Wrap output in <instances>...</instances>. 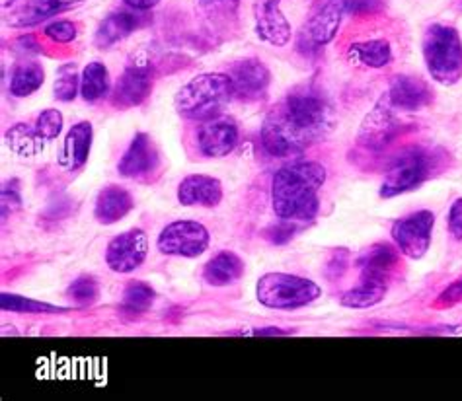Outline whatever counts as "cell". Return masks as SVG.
<instances>
[{
	"instance_id": "obj_2",
	"label": "cell",
	"mask_w": 462,
	"mask_h": 401,
	"mask_svg": "<svg viewBox=\"0 0 462 401\" xmlns=\"http://www.w3.org/2000/svg\"><path fill=\"white\" fill-rule=\"evenodd\" d=\"M326 168L319 162H293L277 169L272 179V206L279 221L310 223L319 214V193Z\"/></svg>"
},
{
	"instance_id": "obj_13",
	"label": "cell",
	"mask_w": 462,
	"mask_h": 401,
	"mask_svg": "<svg viewBox=\"0 0 462 401\" xmlns=\"http://www.w3.org/2000/svg\"><path fill=\"white\" fill-rule=\"evenodd\" d=\"M158 166H161V152H158L154 141L147 132H137L121 156L117 172L129 179L147 181Z\"/></svg>"
},
{
	"instance_id": "obj_36",
	"label": "cell",
	"mask_w": 462,
	"mask_h": 401,
	"mask_svg": "<svg viewBox=\"0 0 462 401\" xmlns=\"http://www.w3.org/2000/svg\"><path fill=\"white\" fill-rule=\"evenodd\" d=\"M77 26L69 20H57L51 22L50 26H45L43 35L47 40H51L53 43H70L77 38Z\"/></svg>"
},
{
	"instance_id": "obj_24",
	"label": "cell",
	"mask_w": 462,
	"mask_h": 401,
	"mask_svg": "<svg viewBox=\"0 0 462 401\" xmlns=\"http://www.w3.org/2000/svg\"><path fill=\"white\" fill-rule=\"evenodd\" d=\"M245 275V261L233 251H218L207 261L203 269V278L211 287H228L236 283Z\"/></svg>"
},
{
	"instance_id": "obj_21",
	"label": "cell",
	"mask_w": 462,
	"mask_h": 401,
	"mask_svg": "<svg viewBox=\"0 0 462 401\" xmlns=\"http://www.w3.org/2000/svg\"><path fill=\"white\" fill-rule=\"evenodd\" d=\"M386 98L394 109H402V112H420V109L431 104L433 96L431 88L421 78L402 75L391 82Z\"/></svg>"
},
{
	"instance_id": "obj_29",
	"label": "cell",
	"mask_w": 462,
	"mask_h": 401,
	"mask_svg": "<svg viewBox=\"0 0 462 401\" xmlns=\"http://www.w3.org/2000/svg\"><path fill=\"white\" fill-rule=\"evenodd\" d=\"M6 144L12 152L20 156H33L43 149V141L38 137L33 125L28 123H16L12 129L6 131Z\"/></svg>"
},
{
	"instance_id": "obj_6",
	"label": "cell",
	"mask_w": 462,
	"mask_h": 401,
	"mask_svg": "<svg viewBox=\"0 0 462 401\" xmlns=\"http://www.w3.org/2000/svg\"><path fill=\"white\" fill-rule=\"evenodd\" d=\"M430 154L420 149H406L400 152L381 186V197L391 199L396 196H402L406 191L416 189L421 181L430 176Z\"/></svg>"
},
{
	"instance_id": "obj_25",
	"label": "cell",
	"mask_w": 462,
	"mask_h": 401,
	"mask_svg": "<svg viewBox=\"0 0 462 401\" xmlns=\"http://www.w3.org/2000/svg\"><path fill=\"white\" fill-rule=\"evenodd\" d=\"M45 82V70L35 60H20L10 72L8 92L14 98H28L33 92L42 88Z\"/></svg>"
},
{
	"instance_id": "obj_12",
	"label": "cell",
	"mask_w": 462,
	"mask_h": 401,
	"mask_svg": "<svg viewBox=\"0 0 462 401\" xmlns=\"http://www.w3.org/2000/svg\"><path fill=\"white\" fill-rule=\"evenodd\" d=\"M149 253V238L141 228L112 238L106 248V263L109 269L119 275L133 273L144 263Z\"/></svg>"
},
{
	"instance_id": "obj_17",
	"label": "cell",
	"mask_w": 462,
	"mask_h": 401,
	"mask_svg": "<svg viewBox=\"0 0 462 401\" xmlns=\"http://www.w3.org/2000/svg\"><path fill=\"white\" fill-rule=\"evenodd\" d=\"M238 144V125L230 117H215L205 121L198 132V147L207 158L228 156Z\"/></svg>"
},
{
	"instance_id": "obj_19",
	"label": "cell",
	"mask_w": 462,
	"mask_h": 401,
	"mask_svg": "<svg viewBox=\"0 0 462 401\" xmlns=\"http://www.w3.org/2000/svg\"><path fill=\"white\" fill-rule=\"evenodd\" d=\"M400 261V250L394 248L388 242L374 244L369 250H365L357 258V267L361 271V278H369V281L379 283H391L393 273Z\"/></svg>"
},
{
	"instance_id": "obj_38",
	"label": "cell",
	"mask_w": 462,
	"mask_h": 401,
	"mask_svg": "<svg viewBox=\"0 0 462 401\" xmlns=\"http://www.w3.org/2000/svg\"><path fill=\"white\" fill-rule=\"evenodd\" d=\"M22 206V189L18 179H10L3 187V218H8Z\"/></svg>"
},
{
	"instance_id": "obj_40",
	"label": "cell",
	"mask_w": 462,
	"mask_h": 401,
	"mask_svg": "<svg viewBox=\"0 0 462 401\" xmlns=\"http://www.w3.org/2000/svg\"><path fill=\"white\" fill-rule=\"evenodd\" d=\"M347 263H349V253L346 250H336L332 260L326 265V275L330 278H339L347 269Z\"/></svg>"
},
{
	"instance_id": "obj_23",
	"label": "cell",
	"mask_w": 462,
	"mask_h": 401,
	"mask_svg": "<svg viewBox=\"0 0 462 401\" xmlns=\"http://www.w3.org/2000/svg\"><path fill=\"white\" fill-rule=\"evenodd\" d=\"M133 206L135 201L125 187L107 186L96 197L94 216L100 224H116L133 211Z\"/></svg>"
},
{
	"instance_id": "obj_28",
	"label": "cell",
	"mask_w": 462,
	"mask_h": 401,
	"mask_svg": "<svg viewBox=\"0 0 462 401\" xmlns=\"http://www.w3.org/2000/svg\"><path fill=\"white\" fill-rule=\"evenodd\" d=\"M388 290L386 283L369 281V278H361L356 288L347 290V293L339 300V304L346 308H373L376 304L384 300Z\"/></svg>"
},
{
	"instance_id": "obj_16",
	"label": "cell",
	"mask_w": 462,
	"mask_h": 401,
	"mask_svg": "<svg viewBox=\"0 0 462 401\" xmlns=\"http://www.w3.org/2000/svg\"><path fill=\"white\" fill-rule=\"evenodd\" d=\"M283 0H254V22L256 33L273 47H285L291 41V23L287 22L283 10Z\"/></svg>"
},
{
	"instance_id": "obj_22",
	"label": "cell",
	"mask_w": 462,
	"mask_h": 401,
	"mask_svg": "<svg viewBox=\"0 0 462 401\" xmlns=\"http://www.w3.org/2000/svg\"><path fill=\"white\" fill-rule=\"evenodd\" d=\"M92 137L94 131L88 121H80V123L72 125L65 137L63 150H60V166L69 169V172H77V169L87 164L92 149Z\"/></svg>"
},
{
	"instance_id": "obj_4",
	"label": "cell",
	"mask_w": 462,
	"mask_h": 401,
	"mask_svg": "<svg viewBox=\"0 0 462 401\" xmlns=\"http://www.w3.org/2000/svg\"><path fill=\"white\" fill-rule=\"evenodd\" d=\"M423 59L431 78L453 87L462 78V40L455 28L433 23L423 33Z\"/></svg>"
},
{
	"instance_id": "obj_43",
	"label": "cell",
	"mask_w": 462,
	"mask_h": 401,
	"mask_svg": "<svg viewBox=\"0 0 462 401\" xmlns=\"http://www.w3.org/2000/svg\"><path fill=\"white\" fill-rule=\"evenodd\" d=\"M14 50L22 55H30V53H40V45L35 41L33 35H22L14 41Z\"/></svg>"
},
{
	"instance_id": "obj_7",
	"label": "cell",
	"mask_w": 462,
	"mask_h": 401,
	"mask_svg": "<svg viewBox=\"0 0 462 401\" xmlns=\"http://www.w3.org/2000/svg\"><path fill=\"white\" fill-rule=\"evenodd\" d=\"M209 230L198 221H174L158 234L156 248L164 255L176 258H199L209 248Z\"/></svg>"
},
{
	"instance_id": "obj_15",
	"label": "cell",
	"mask_w": 462,
	"mask_h": 401,
	"mask_svg": "<svg viewBox=\"0 0 462 401\" xmlns=\"http://www.w3.org/2000/svg\"><path fill=\"white\" fill-rule=\"evenodd\" d=\"M393 109L394 107L391 105V102H388V98L384 96V98H381L379 104L371 109V114L365 117L361 131H359V137H357L359 144H363L365 149L379 152L394 141L400 125H398Z\"/></svg>"
},
{
	"instance_id": "obj_39",
	"label": "cell",
	"mask_w": 462,
	"mask_h": 401,
	"mask_svg": "<svg viewBox=\"0 0 462 401\" xmlns=\"http://www.w3.org/2000/svg\"><path fill=\"white\" fill-rule=\"evenodd\" d=\"M297 232V223H289V221H279L277 224H272L270 228L263 230L265 240H270L272 244L282 246L287 244V242L295 236Z\"/></svg>"
},
{
	"instance_id": "obj_42",
	"label": "cell",
	"mask_w": 462,
	"mask_h": 401,
	"mask_svg": "<svg viewBox=\"0 0 462 401\" xmlns=\"http://www.w3.org/2000/svg\"><path fill=\"white\" fill-rule=\"evenodd\" d=\"M457 302H462V278L443 290L439 298H437V304H441V306H453Z\"/></svg>"
},
{
	"instance_id": "obj_14",
	"label": "cell",
	"mask_w": 462,
	"mask_h": 401,
	"mask_svg": "<svg viewBox=\"0 0 462 401\" xmlns=\"http://www.w3.org/2000/svg\"><path fill=\"white\" fill-rule=\"evenodd\" d=\"M228 78L233 82L235 98L242 102L262 100L270 88L272 75L260 59H242L228 68Z\"/></svg>"
},
{
	"instance_id": "obj_34",
	"label": "cell",
	"mask_w": 462,
	"mask_h": 401,
	"mask_svg": "<svg viewBox=\"0 0 462 401\" xmlns=\"http://www.w3.org/2000/svg\"><path fill=\"white\" fill-rule=\"evenodd\" d=\"M33 129L43 142L55 141L60 135V131H63V114L59 109H45L35 119Z\"/></svg>"
},
{
	"instance_id": "obj_44",
	"label": "cell",
	"mask_w": 462,
	"mask_h": 401,
	"mask_svg": "<svg viewBox=\"0 0 462 401\" xmlns=\"http://www.w3.org/2000/svg\"><path fill=\"white\" fill-rule=\"evenodd\" d=\"M124 3L133 8V10H141V12H147L151 8H154L156 5H161V0H124Z\"/></svg>"
},
{
	"instance_id": "obj_46",
	"label": "cell",
	"mask_w": 462,
	"mask_h": 401,
	"mask_svg": "<svg viewBox=\"0 0 462 401\" xmlns=\"http://www.w3.org/2000/svg\"><path fill=\"white\" fill-rule=\"evenodd\" d=\"M458 8L462 10V0H458Z\"/></svg>"
},
{
	"instance_id": "obj_26",
	"label": "cell",
	"mask_w": 462,
	"mask_h": 401,
	"mask_svg": "<svg viewBox=\"0 0 462 401\" xmlns=\"http://www.w3.org/2000/svg\"><path fill=\"white\" fill-rule=\"evenodd\" d=\"M347 57L367 68H383L393 60V47L384 40H369L351 45Z\"/></svg>"
},
{
	"instance_id": "obj_11",
	"label": "cell",
	"mask_w": 462,
	"mask_h": 401,
	"mask_svg": "<svg viewBox=\"0 0 462 401\" xmlns=\"http://www.w3.org/2000/svg\"><path fill=\"white\" fill-rule=\"evenodd\" d=\"M87 0H6L3 20L10 28H32Z\"/></svg>"
},
{
	"instance_id": "obj_8",
	"label": "cell",
	"mask_w": 462,
	"mask_h": 401,
	"mask_svg": "<svg viewBox=\"0 0 462 401\" xmlns=\"http://www.w3.org/2000/svg\"><path fill=\"white\" fill-rule=\"evenodd\" d=\"M344 14V0H324L320 3L312 10L310 18L300 32L299 50L305 51V55L319 53L324 45L336 38Z\"/></svg>"
},
{
	"instance_id": "obj_37",
	"label": "cell",
	"mask_w": 462,
	"mask_h": 401,
	"mask_svg": "<svg viewBox=\"0 0 462 401\" xmlns=\"http://www.w3.org/2000/svg\"><path fill=\"white\" fill-rule=\"evenodd\" d=\"M344 10L349 16H374L384 10V0H344Z\"/></svg>"
},
{
	"instance_id": "obj_33",
	"label": "cell",
	"mask_w": 462,
	"mask_h": 401,
	"mask_svg": "<svg viewBox=\"0 0 462 401\" xmlns=\"http://www.w3.org/2000/svg\"><path fill=\"white\" fill-rule=\"evenodd\" d=\"M67 295L70 300H75L79 306H90L100 295V285L90 275H82L70 283L67 288Z\"/></svg>"
},
{
	"instance_id": "obj_30",
	"label": "cell",
	"mask_w": 462,
	"mask_h": 401,
	"mask_svg": "<svg viewBox=\"0 0 462 401\" xmlns=\"http://www.w3.org/2000/svg\"><path fill=\"white\" fill-rule=\"evenodd\" d=\"M156 298L154 288L143 281H131L125 290H124V298H121V310L125 314H144L149 312L152 306V302Z\"/></svg>"
},
{
	"instance_id": "obj_5",
	"label": "cell",
	"mask_w": 462,
	"mask_h": 401,
	"mask_svg": "<svg viewBox=\"0 0 462 401\" xmlns=\"http://www.w3.org/2000/svg\"><path fill=\"white\" fill-rule=\"evenodd\" d=\"M322 296V288L310 278L289 273H265L256 285V298L265 308L297 310Z\"/></svg>"
},
{
	"instance_id": "obj_9",
	"label": "cell",
	"mask_w": 462,
	"mask_h": 401,
	"mask_svg": "<svg viewBox=\"0 0 462 401\" xmlns=\"http://www.w3.org/2000/svg\"><path fill=\"white\" fill-rule=\"evenodd\" d=\"M435 214L431 211H418L393 224V240L400 253L410 260H421L431 246Z\"/></svg>"
},
{
	"instance_id": "obj_18",
	"label": "cell",
	"mask_w": 462,
	"mask_h": 401,
	"mask_svg": "<svg viewBox=\"0 0 462 401\" xmlns=\"http://www.w3.org/2000/svg\"><path fill=\"white\" fill-rule=\"evenodd\" d=\"M141 10H117L112 12V14L106 16L98 30H96L94 35V45L98 50H109L116 43L124 41L129 38L131 33H135L143 26H147L151 18L147 14H139Z\"/></svg>"
},
{
	"instance_id": "obj_31",
	"label": "cell",
	"mask_w": 462,
	"mask_h": 401,
	"mask_svg": "<svg viewBox=\"0 0 462 401\" xmlns=\"http://www.w3.org/2000/svg\"><path fill=\"white\" fill-rule=\"evenodd\" d=\"M0 308L5 312H14V314H63L67 308L53 306V304L23 298L18 295H8L5 293L0 296Z\"/></svg>"
},
{
	"instance_id": "obj_20",
	"label": "cell",
	"mask_w": 462,
	"mask_h": 401,
	"mask_svg": "<svg viewBox=\"0 0 462 401\" xmlns=\"http://www.w3.org/2000/svg\"><path fill=\"white\" fill-rule=\"evenodd\" d=\"M178 201L184 206H217L223 201V184L213 176L191 174L180 181Z\"/></svg>"
},
{
	"instance_id": "obj_27",
	"label": "cell",
	"mask_w": 462,
	"mask_h": 401,
	"mask_svg": "<svg viewBox=\"0 0 462 401\" xmlns=\"http://www.w3.org/2000/svg\"><path fill=\"white\" fill-rule=\"evenodd\" d=\"M109 94V72L104 63H88L80 77V96L84 102H98Z\"/></svg>"
},
{
	"instance_id": "obj_45",
	"label": "cell",
	"mask_w": 462,
	"mask_h": 401,
	"mask_svg": "<svg viewBox=\"0 0 462 401\" xmlns=\"http://www.w3.org/2000/svg\"><path fill=\"white\" fill-rule=\"evenodd\" d=\"M252 335H262V337H277V335H293V332L279 330V327H263V330H254Z\"/></svg>"
},
{
	"instance_id": "obj_3",
	"label": "cell",
	"mask_w": 462,
	"mask_h": 401,
	"mask_svg": "<svg viewBox=\"0 0 462 401\" xmlns=\"http://www.w3.org/2000/svg\"><path fill=\"white\" fill-rule=\"evenodd\" d=\"M235 98L233 82L223 72H205L184 84L176 94L174 105L178 115L188 121L215 119L223 114L228 102Z\"/></svg>"
},
{
	"instance_id": "obj_1",
	"label": "cell",
	"mask_w": 462,
	"mask_h": 401,
	"mask_svg": "<svg viewBox=\"0 0 462 401\" xmlns=\"http://www.w3.org/2000/svg\"><path fill=\"white\" fill-rule=\"evenodd\" d=\"M332 127L330 104L312 87H300L285 96L265 115L262 144L275 158L300 156Z\"/></svg>"
},
{
	"instance_id": "obj_10",
	"label": "cell",
	"mask_w": 462,
	"mask_h": 401,
	"mask_svg": "<svg viewBox=\"0 0 462 401\" xmlns=\"http://www.w3.org/2000/svg\"><path fill=\"white\" fill-rule=\"evenodd\" d=\"M154 84V68L149 60H131L112 90V102L117 109H131L149 98Z\"/></svg>"
},
{
	"instance_id": "obj_35",
	"label": "cell",
	"mask_w": 462,
	"mask_h": 401,
	"mask_svg": "<svg viewBox=\"0 0 462 401\" xmlns=\"http://www.w3.org/2000/svg\"><path fill=\"white\" fill-rule=\"evenodd\" d=\"M238 3L240 0H198L203 14L213 23H217V26L221 22H228L230 18H235Z\"/></svg>"
},
{
	"instance_id": "obj_41",
	"label": "cell",
	"mask_w": 462,
	"mask_h": 401,
	"mask_svg": "<svg viewBox=\"0 0 462 401\" xmlns=\"http://www.w3.org/2000/svg\"><path fill=\"white\" fill-rule=\"evenodd\" d=\"M447 223H448V232L453 234L455 240L462 242V197L457 199L451 205V209H448Z\"/></svg>"
},
{
	"instance_id": "obj_32",
	"label": "cell",
	"mask_w": 462,
	"mask_h": 401,
	"mask_svg": "<svg viewBox=\"0 0 462 401\" xmlns=\"http://www.w3.org/2000/svg\"><path fill=\"white\" fill-rule=\"evenodd\" d=\"M80 88V77L77 75V67L69 63L59 67L57 72V80H55V87H53V94L59 102H72L77 98Z\"/></svg>"
}]
</instances>
